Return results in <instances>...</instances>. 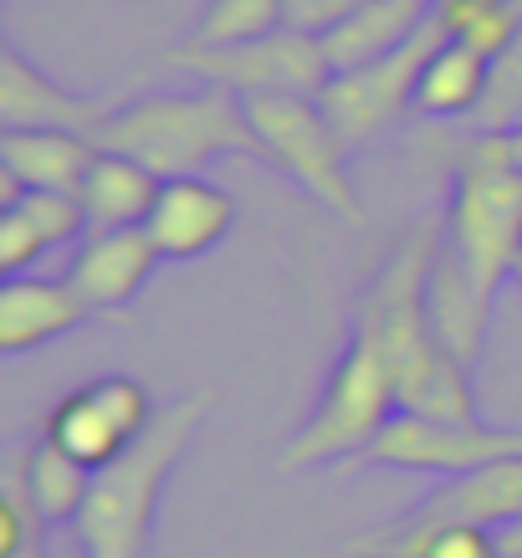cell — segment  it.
Wrapping results in <instances>:
<instances>
[{
	"mask_svg": "<svg viewBox=\"0 0 522 558\" xmlns=\"http://www.w3.org/2000/svg\"><path fill=\"white\" fill-rule=\"evenodd\" d=\"M487 77H491V57H482L476 47L446 36L430 62L421 72V87H415V113L436 123H451V119H472L476 102L487 98Z\"/></svg>",
	"mask_w": 522,
	"mask_h": 558,
	"instance_id": "cell-20",
	"label": "cell"
},
{
	"mask_svg": "<svg viewBox=\"0 0 522 558\" xmlns=\"http://www.w3.org/2000/svg\"><path fill=\"white\" fill-rule=\"evenodd\" d=\"M440 41H446V26L430 16L400 51H389V57L369 62V68L333 72V77H328V87L318 93V102H323V113L333 119L338 138L349 144V154L364 149L369 138H379L389 123H400L404 113L415 108L421 72H425V62H430V51H436Z\"/></svg>",
	"mask_w": 522,
	"mask_h": 558,
	"instance_id": "cell-8",
	"label": "cell"
},
{
	"mask_svg": "<svg viewBox=\"0 0 522 558\" xmlns=\"http://www.w3.org/2000/svg\"><path fill=\"white\" fill-rule=\"evenodd\" d=\"M165 180L138 165L129 154H108L98 149L93 170H87L77 201L87 210V231H119V226H144L154 216V201H159Z\"/></svg>",
	"mask_w": 522,
	"mask_h": 558,
	"instance_id": "cell-19",
	"label": "cell"
},
{
	"mask_svg": "<svg viewBox=\"0 0 522 558\" xmlns=\"http://www.w3.org/2000/svg\"><path fill=\"white\" fill-rule=\"evenodd\" d=\"M159 262L165 256H159V246H154V236L144 226L87 231V241L77 246V256L68 267V282L77 288V298L87 303L93 318H108V313H123L134 303Z\"/></svg>",
	"mask_w": 522,
	"mask_h": 558,
	"instance_id": "cell-12",
	"label": "cell"
},
{
	"mask_svg": "<svg viewBox=\"0 0 522 558\" xmlns=\"http://www.w3.org/2000/svg\"><path fill=\"white\" fill-rule=\"evenodd\" d=\"M93 323L87 303L68 277H5L0 288V354H32L41 343L68 339L72 328Z\"/></svg>",
	"mask_w": 522,
	"mask_h": 558,
	"instance_id": "cell-16",
	"label": "cell"
},
{
	"mask_svg": "<svg viewBox=\"0 0 522 558\" xmlns=\"http://www.w3.org/2000/svg\"><path fill=\"white\" fill-rule=\"evenodd\" d=\"M47 241L32 231V220L21 216L16 205L0 210V277H26L32 262H41Z\"/></svg>",
	"mask_w": 522,
	"mask_h": 558,
	"instance_id": "cell-26",
	"label": "cell"
},
{
	"mask_svg": "<svg viewBox=\"0 0 522 558\" xmlns=\"http://www.w3.org/2000/svg\"><path fill=\"white\" fill-rule=\"evenodd\" d=\"M497 543H502V558H522V518H512L507 527H497Z\"/></svg>",
	"mask_w": 522,
	"mask_h": 558,
	"instance_id": "cell-29",
	"label": "cell"
},
{
	"mask_svg": "<svg viewBox=\"0 0 522 558\" xmlns=\"http://www.w3.org/2000/svg\"><path fill=\"white\" fill-rule=\"evenodd\" d=\"M374 558H502L497 527H476V523H451V527H430L421 538L394 543Z\"/></svg>",
	"mask_w": 522,
	"mask_h": 558,
	"instance_id": "cell-25",
	"label": "cell"
},
{
	"mask_svg": "<svg viewBox=\"0 0 522 558\" xmlns=\"http://www.w3.org/2000/svg\"><path fill=\"white\" fill-rule=\"evenodd\" d=\"M430 16H436V0H364L343 26L323 36L328 62H333V72L369 68L389 51H400Z\"/></svg>",
	"mask_w": 522,
	"mask_h": 558,
	"instance_id": "cell-18",
	"label": "cell"
},
{
	"mask_svg": "<svg viewBox=\"0 0 522 558\" xmlns=\"http://www.w3.org/2000/svg\"><path fill=\"white\" fill-rule=\"evenodd\" d=\"M512 518H522V457L491 461V466H476L466 476H446L440 487H430L415 502L404 508L400 518L379 523L374 533L349 543L354 558H374L394 548V543H410L430 533V527H451V523H476V527H507Z\"/></svg>",
	"mask_w": 522,
	"mask_h": 558,
	"instance_id": "cell-11",
	"label": "cell"
},
{
	"mask_svg": "<svg viewBox=\"0 0 522 558\" xmlns=\"http://www.w3.org/2000/svg\"><path fill=\"white\" fill-rule=\"evenodd\" d=\"M16 210L32 220V231L47 241V252L72 246V241H87V210L68 190H26L16 201Z\"/></svg>",
	"mask_w": 522,
	"mask_h": 558,
	"instance_id": "cell-24",
	"label": "cell"
},
{
	"mask_svg": "<svg viewBox=\"0 0 522 558\" xmlns=\"http://www.w3.org/2000/svg\"><path fill=\"white\" fill-rule=\"evenodd\" d=\"M451 205H446V246L461 267L497 298L512 282L522 256V170L487 154L482 134L451 144Z\"/></svg>",
	"mask_w": 522,
	"mask_h": 558,
	"instance_id": "cell-5",
	"label": "cell"
},
{
	"mask_svg": "<svg viewBox=\"0 0 522 558\" xmlns=\"http://www.w3.org/2000/svg\"><path fill=\"white\" fill-rule=\"evenodd\" d=\"M93 476L77 457H68L51 436H41L36 446H26V492H32V508L47 527H72L83 512Z\"/></svg>",
	"mask_w": 522,
	"mask_h": 558,
	"instance_id": "cell-21",
	"label": "cell"
},
{
	"mask_svg": "<svg viewBox=\"0 0 522 558\" xmlns=\"http://www.w3.org/2000/svg\"><path fill=\"white\" fill-rule=\"evenodd\" d=\"M113 113V98H83L57 87L36 62H26L21 47L0 51V129H68L93 138Z\"/></svg>",
	"mask_w": 522,
	"mask_h": 558,
	"instance_id": "cell-13",
	"label": "cell"
},
{
	"mask_svg": "<svg viewBox=\"0 0 522 558\" xmlns=\"http://www.w3.org/2000/svg\"><path fill=\"white\" fill-rule=\"evenodd\" d=\"M216 405L210 389H195L185 400L159 410V421L149 425V436L138 440L129 457H119L113 466H102L93 476L83 512L72 523V538L87 558H149L154 543V512L165 497L174 466L185 461L190 440L205 425Z\"/></svg>",
	"mask_w": 522,
	"mask_h": 558,
	"instance_id": "cell-2",
	"label": "cell"
},
{
	"mask_svg": "<svg viewBox=\"0 0 522 558\" xmlns=\"http://www.w3.org/2000/svg\"><path fill=\"white\" fill-rule=\"evenodd\" d=\"M522 457V430L487 421H430V415H410L400 410L394 421L379 430L364 457H354L343 472H364V466H389V472H421V476H466L491 461Z\"/></svg>",
	"mask_w": 522,
	"mask_h": 558,
	"instance_id": "cell-9",
	"label": "cell"
},
{
	"mask_svg": "<svg viewBox=\"0 0 522 558\" xmlns=\"http://www.w3.org/2000/svg\"><path fill=\"white\" fill-rule=\"evenodd\" d=\"M364 0H282L287 11V26L303 36H328L333 26H343V21L354 16Z\"/></svg>",
	"mask_w": 522,
	"mask_h": 558,
	"instance_id": "cell-27",
	"label": "cell"
},
{
	"mask_svg": "<svg viewBox=\"0 0 522 558\" xmlns=\"http://www.w3.org/2000/svg\"><path fill=\"white\" fill-rule=\"evenodd\" d=\"M512 282H518V288H522V256H518V267H512Z\"/></svg>",
	"mask_w": 522,
	"mask_h": 558,
	"instance_id": "cell-30",
	"label": "cell"
},
{
	"mask_svg": "<svg viewBox=\"0 0 522 558\" xmlns=\"http://www.w3.org/2000/svg\"><path fill=\"white\" fill-rule=\"evenodd\" d=\"M93 144L149 165L159 180L205 174V165L231 159V154L267 159L252 119H246V102L210 83L195 93H149V98L119 102V113L93 134Z\"/></svg>",
	"mask_w": 522,
	"mask_h": 558,
	"instance_id": "cell-3",
	"label": "cell"
},
{
	"mask_svg": "<svg viewBox=\"0 0 522 558\" xmlns=\"http://www.w3.org/2000/svg\"><path fill=\"white\" fill-rule=\"evenodd\" d=\"M246 119H252L267 165L307 190L323 210H333L338 220L359 226V190L349 174V144L338 138L333 119L323 113L318 98H298V93H267V98H246Z\"/></svg>",
	"mask_w": 522,
	"mask_h": 558,
	"instance_id": "cell-6",
	"label": "cell"
},
{
	"mask_svg": "<svg viewBox=\"0 0 522 558\" xmlns=\"http://www.w3.org/2000/svg\"><path fill=\"white\" fill-rule=\"evenodd\" d=\"M482 144H487V154H497L502 165L522 170V129H512V134H482Z\"/></svg>",
	"mask_w": 522,
	"mask_h": 558,
	"instance_id": "cell-28",
	"label": "cell"
},
{
	"mask_svg": "<svg viewBox=\"0 0 522 558\" xmlns=\"http://www.w3.org/2000/svg\"><path fill=\"white\" fill-rule=\"evenodd\" d=\"M231 226H236V201L205 174L165 180L154 216L144 220V231L154 236L165 262H195V256L216 252L220 241L231 236Z\"/></svg>",
	"mask_w": 522,
	"mask_h": 558,
	"instance_id": "cell-14",
	"label": "cell"
},
{
	"mask_svg": "<svg viewBox=\"0 0 522 558\" xmlns=\"http://www.w3.org/2000/svg\"><path fill=\"white\" fill-rule=\"evenodd\" d=\"M98 159V144L68 129H0V170L26 190H68L77 195Z\"/></svg>",
	"mask_w": 522,
	"mask_h": 558,
	"instance_id": "cell-17",
	"label": "cell"
},
{
	"mask_svg": "<svg viewBox=\"0 0 522 558\" xmlns=\"http://www.w3.org/2000/svg\"><path fill=\"white\" fill-rule=\"evenodd\" d=\"M440 231H446L440 220H421L415 231L394 241V252L385 256V267L374 271L359 298L354 328L379 343L394 389H400V410L430 415V421H482L472 369H461L440 349L430 313H425V277L436 262Z\"/></svg>",
	"mask_w": 522,
	"mask_h": 558,
	"instance_id": "cell-1",
	"label": "cell"
},
{
	"mask_svg": "<svg viewBox=\"0 0 522 558\" xmlns=\"http://www.w3.org/2000/svg\"><path fill=\"white\" fill-rule=\"evenodd\" d=\"M287 26L282 0H210L185 32V47H241Z\"/></svg>",
	"mask_w": 522,
	"mask_h": 558,
	"instance_id": "cell-22",
	"label": "cell"
},
{
	"mask_svg": "<svg viewBox=\"0 0 522 558\" xmlns=\"http://www.w3.org/2000/svg\"><path fill=\"white\" fill-rule=\"evenodd\" d=\"M466 123H472V134H512V129H522V36L491 57L487 98L476 102V113Z\"/></svg>",
	"mask_w": 522,
	"mask_h": 558,
	"instance_id": "cell-23",
	"label": "cell"
},
{
	"mask_svg": "<svg viewBox=\"0 0 522 558\" xmlns=\"http://www.w3.org/2000/svg\"><path fill=\"white\" fill-rule=\"evenodd\" d=\"M165 68L190 72V77H205L210 87H226L246 98H267V93H298V98H318L328 77H333V62H328V47L323 36H303L282 26L271 36H256V41H241V47H180L165 57Z\"/></svg>",
	"mask_w": 522,
	"mask_h": 558,
	"instance_id": "cell-7",
	"label": "cell"
},
{
	"mask_svg": "<svg viewBox=\"0 0 522 558\" xmlns=\"http://www.w3.org/2000/svg\"><path fill=\"white\" fill-rule=\"evenodd\" d=\"M440 226H446V220H440ZM491 303H497V298L461 267V256L446 246V231H440L436 262H430V277H425V313H430V328H436L440 349H446L461 369H476V364H482L487 328H491Z\"/></svg>",
	"mask_w": 522,
	"mask_h": 558,
	"instance_id": "cell-15",
	"label": "cell"
},
{
	"mask_svg": "<svg viewBox=\"0 0 522 558\" xmlns=\"http://www.w3.org/2000/svg\"><path fill=\"white\" fill-rule=\"evenodd\" d=\"M154 421H159V410L134 374H102V379H87L83 389H68L51 405L47 436L68 457L83 461L87 472H102L119 457H129L149 436Z\"/></svg>",
	"mask_w": 522,
	"mask_h": 558,
	"instance_id": "cell-10",
	"label": "cell"
},
{
	"mask_svg": "<svg viewBox=\"0 0 522 558\" xmlns=\"http://www.w3.org/2000/svg\"><path fill=\"white\" fill-rule=\"evenodd\" d=\"M394 415H400V389H394V374H389L379 343L349 328L338 359L328 364L318 405L303 421V430L287 440V451L277 457V472L298 476L318 472V466H349L379 440V430Z\"/></svg>",
	"mask_w": 522,
	"mask_h": 558,
	"instance_id": "cell-4",
	"label": "cell"
}]
</instances>
